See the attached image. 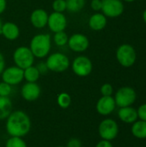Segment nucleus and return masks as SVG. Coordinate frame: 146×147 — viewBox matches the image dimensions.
<instances>
[{"instance_id":"1","label":"nucleus","mask_w":146,"mask_h":147,"mask_svg":"<svg viewBox=\"0 0 146 147\" xmlns=\"http://www.w3.org/2000/svg\"><path fill=\"white\" fill-rule=\"evenodd\" d=\"M31 129V121L28 114L22 110L12 111L6 121V131L10 137L23 138Z\"/></svg>"},{"instance_id":"2","label":"nucleus","mask_w":146,"mask_h":147,"mask_svg":"<svg viewBox=\"0 0 146 147\" xmlns=\"http://www.w3.org/2000/svg\"><path fill=\"white\" fill-rule=\"evenodd\" d=\"M52 47L51 36L49 34H35L30 40L29 48L34 58L44 59L49 55Z\"/></svg>"},{"instance_id":"3","label":"nucleus","mask_w":146,"mask_h":147,"mask_svg":"<svg viewBox=\"0 0 146 147\" xmlns=\"http://www.w3.org/2000/svg\"><path fill=\"white\" fill-rule=\"evenodd\" d=\"M48 71L53 72H64L71 65L70 59L62 53H53L47 56L46 60Z\"/></svg>"},{"instance_id":"4","label":"nucleus","mask_w":146,"mask_h":147,"mask_svg":"<svg viewBox=\"0 0 146 147\" xmlns=\"http://www.w3.org/2000/svg\"><path fill=\"white\" fill-rule=\"evenodd\" d=\"M34 56L30 48L26 46H21L15 48L13 53V61L15 65L24 70L34 65Z\"/></svg>"},{"instance_id":"5","label":"nucleus","mask_w":146,"mask_h":147,"mask_svg":"<svg viewBox=\"0 0 146 147\" xmlns=\"http://www.w3.org/2000/svg\"><path fill=\"white\" fill-rule=\"evenodd\" d=\"M116 59L123 67L133 66L137 59V54L134 47L129 44L120 45L116 51Z\"/></svg>"},{"instance_id":"6","label":"nucleus","mask_w":146,"mask_h":147,"mask_svg":"<svg viewBox=\"0 0 146 147\" xmlns=\"http://www.w3.org/2000/svg\"><path fill=\"white\" fill-rule=\"evenodd\" d=\"M114 102L116 107L124 108L132 106L137 98L136 91L133 88L129 86H124L120 88L114 96Z\"/></svg>"},{"instance_id":"7","label":"nucleus","mask_w":146,"mask_h":147,"mask_svg":"<svg viewBox=\"0 0 146 147\" xmlns=\"http://www.w3.org/2000/svg\"><path fill=\"white\" fill-rule=\"evenodd\" d=\"M98 133L102 140L112 141L116 139L119 134L118 123L113 119H105L99 124Z\"/></svg>"},{"instance_id":"8","label":"nucleus","mask_w":146,"mask_h":147,"mask_svg":"<svg viewBox=\"0 0 146 147\" xmlns=\"http://www.w3.org/2000/svg\"><path fill=\"white\" fill-rule=\"evenodd\" d=\"M71 70L78 77L84 78L89 76L93 70V64L90 59L86 56L79 55L71 62Z\"/></svg>"},{"instance_id":"9","label":"nucleus","mask_w":146,"mask_h":147,"mask_svg":"<svg viewBox=\"0 0 146 147\" xmlns=\"http://www.w3.org/2000/svg\"><path fill=\"white\" fill-rule=\"evenodd\" d=\"M3 82L13 86L17 85L24 79L23 78V70L16 65H12L5 67L1 74Z\"/></svg>"},{"instance_id":"10","label":"nucleus","mask_w":146,"mask_h":147,"mask_svg":"<svg viewBox=\"0 0 146 147\" xmlns=\"http://www.w3.org/2000/svg\"><path fill=\"white\" fill-rule=\"evenodd\" d=\"M102 12L107 17H118L124 12V4L121 0H102Z\"/></svg>"},{"instance_id":"11","label":"nucleus","mask_w":146,"mask_h":147,"mask_svg":"<svg viewBox=\"0 0 146 147\" xmlns=\"http://www.w3.org/2000/svg\"><path fill=\"white\" fill-rule=\"evenodd\" d=\"M70 49L75 53H83L89 47V38L81 33H76L69 37L68 43Z\"/></svg>"},{"instance_id":"12","label":"nucleus","mask_w":146,"mask_h":147,"mask_svg":"<svg viewBox=\"0 0 146 147\" xmlns=\"http://www.w3.org/2000/svg\"><path fill=\"white\" fill-rule=\"evenodd\" d=\"M47 26L53 33L65 31L67 27V18L65 14L53 11L49 14Z\"/></svg>"},{"instance_id":"13","label":"nucleus","mask_w":146,"mask_h":147,"mask_svg":"<svg viewBox=\"0 0 146 147\" xmlns=\"http://www.w3.org/2000/svg\"><path fill=\"white\" fill-rule=\"evenodd\" d=\"M41 93V89L37 83H28L27 82L22 87L21 95L22 98L27 102L36 101Z\"/></svg>"},{"instance_id":"14","label":"nucleus","mask_w":146,"mask_h":147,"mask_svg":"<svg viewBox=\"0 0 146 147\" xmlns=\"http://www.w3.org/2000/svg\"><path fill=\"white\" fill-rule=\"evenodd\" d=\"M116 108L114 98L111 96H102L96 102V111L103 116L111 115Z\"/></svg>"},{"instance_id":"15","label":"nucleus","mask_w":146,"mask_h":147,"mask_svg":"<svg viewBox=\"0 0 146 147\" xmlns=\"http://www.w3.org/2000/svg\"><path fill=\"white\" fill-rule=\"evenodd\" d=\"M49 14L44 9H35L30 15V22L35 28H43L47 26Z\"/></svg>"},{"instance_id":"16","label":"nucleus","mask_w":146,"mask_h":147,"mask_svg":"<svg viewBox=\"0 0 146 147\" xmlns=\"http://www.w3.org/2000/svg\"><path fill=\"white\" fill-rule=\"evenodd\" d=\"M118 117L122 122L126 124H133L139 119L137 109L132 106L120 108L118 111Z\"/></svg>"},{"instance_id":"17","label":"nucleus","mask_w":146,"mask_h":147,"mask_svg":"<svg viewBox=\"0 0 146 147\" xmlns=\"http://www.w3.org/2000/svg\"><path fill=\"white\" fill-rule=\"evenodd\" d=\"M1 34L9 40H15L20 36V28L19 27L11 22L3 23Z\"/></svg>"},{"instance_id":"18","label":"nucleus","mask_w":146,"mask_h":147,"mask_svg":"<svg viewBox=\"0 0 146 147\" xmlns=\"http://www.w3.org/2000/svg\"><path fill=\"white\" fill-rule=\"evenodd\" d=\"M108 20L102 13L96 12L93 14L89 19V27L94 31H101L105 28Z\"/></svg>"},{"instance_id":"19","label":"nucleus","mask_w":146,"mask_h":147,"mask_svg":"<svg viewBox=\"0 0 146 147\" xmlns=\"http://www.w3.org/2000/svg\"><path fill=\"white\" fill-rule=\"evenodd\" d=\"M132 134L139 140L146 139V121H136L133 123L131 128Z\"/></svg>"},{"instance_id":"20","label":"nucleus","mask_w":146,"mask_h":147,"mask_svg":"<svg viewBox=\"0 0 146 147\" xmlns=\"http://www.w3.org/2000/svg\"><path fill=\"white\" fill-rule=\"evenodd\" d=\"M12 102L9 96H0V120H5L12 112Z\"/></svg>"},{"instance_id":"21","label":"nucleus","mask_w":146,"mask_h":147,"mask_svg":"<svg viewBox=\"0 0 146 147\" xmlns=\"http://www.w3.org/2000/svg\"><path fill=\"white\" fill-rule=\"evenodd\" d=\"M40 77V73L34 65L23 70V78L28 83H36Z\"/></svg>"},{"instance_id":"22","label":"nucleus","mask_w":146,"mask_h":147,"mask_svg":"<svg viewBox=\"0 0 146 147\" xmlns=\"http://www.w3.org/2000/svg\"><path fill=\"white\" fill-rule=\"evenodd\" d=\"M66 1V10L71 13H77L81 11L84 5L85 0H65Z\"/></svg>"},{"instance_id":"23","label":"nucleus","mask_w":146,"mask_h":147,"mask_svg":"<svg viewBox=\"0 0 146 147\" xmlns=\"http://www.w3.org/2000/svg\"><path fill=\"white\" fill-rule=\"evenodd\" d=\"M68 40H69V36L67 35V34L65 31H60V32L54 33L53 41H54L56 46H58V47H65V45H67Z\"/></svg>"},{"instance_id":"24","label":"nucleus","mask_w":146,"mask_h":147,"mask_svg":"<svg viewBox=\"0 0 146 147\" xmlns=\"http://www.w3.org/2000/svg\"><path fill=\"white\" fill-rule=\"evenodd\" d=\"M57 102L61 109H68L71 103V97L68 93L62 92L58 96Z\"/></svg>"},{"instance_id":"25","label":"nucleus","mask_w":146,"mask_h":147,"mask_svg":"<svg viewBox=\"0 0 146 147\" xmlns=\"http://www.w3.org/2000/svg\"><path fill=\"white\" fill-rule=\"evenodd\" d=\"M5 147H28L26 142L20 137H10L5 144Z\"/></svg>"},{"instance_id":"26","label":"nucleus","mask_w":146,"mask_h":147,"mask_svg":"<svg viewBox=\"0 0 146 147\" xmlns=\"http://www.w3.org/2000/svg\"><path fill=\"white\" fill-rule=\"evenodd\" d=\"M52 9L55 12L63 13L66 10V1L65 0H54L52 4Z\"/></svg>"},{"instance_id":"27","label":"nucleus","mask_w":146,"mask_h":147,"mask_svg":"<svg viewBox=\"0 0 146 147\" xmlns=\"http://www.w3.org/2000/svg\"><path fill=\"white\" fill-rule=\"evenodd\" d=\"M12 91V86L4 83H0V96H9L11 94Z\"/></svg>"},{"instance_id":"28","label":"nucleus","mask_w":146,"mask_h":147,"mask_svg":"<svg viewBox=\"0 0 146 147\" xmlns=\"http://www.w3.org/2000/svg\"><path fill=\"white\" fill-rule=\"evenodd\" d=\"M101 94L103 96H111L114 93V88L110 84H104L101 87Z\"/></svg>"},{"instance_id":"29","label":"nucleus","mask_w":146,"mask_h":147,"mask_svg":"<svg viewBox=\"0 0 146 147\" xmlns=\"http://www.w3.org/2000/svg\"><path fill=\"white\" fill-rule=\"evenodd\" d=\"M137 113L138 118L139 120L146 121V103H144L139 107V109H137Z\"/></svg>"},{"instance_id":"30","label":"nucleus","mask_w":146,"mask_h":147,"mask_svg":"<svg viewBox=\"0 0 146 147\" xmlns=\"http://www.w3.org/2000/svg\"><path fill=\"white\" fill-rule=\"evenodd\" d=\"M90 7L93 10L98 12L102 10V0H91L90 2Z\"/></svg>"},{"instance_id":"31","label":"nucleus","mask_w":146,"mask_h":147,"mask_svg":"<svg viewBox=\"0 0 146 147\" xmlns=\"http://www.w3.org/2000/svg\"><path fill=\"white\" fill-rule=\"evenodd\" d=\"M66 147H82V142L77 138H72L68 141Z\"/></svg>"},{"instance_id":"32","label":"nucleus","mask_w":146,"mask_h":147,"mask_svg":"<svg viewBox=\"0 0 146 147\" xmlns=\"http://www.w3.org/2000/svg\"><path fill=\"white\" fill-rule=\"evenodd\" d=\"M36 66V68L38 69V71H40V75L42 74H46L47 71H48V68H47V66H46V62H40V63H38L37 64V65H35Z\"/></svg>"},{"instance_id":"33","label":"nucleus","mask_w":146,"mask_h":147,"mask_svg":"<svg viewBox=\"0 0 146 147\" xmlns=\"http://www.w3.org/2000/svg\"><path fill=\"white\" fill-rule=\"evenodd\" d=\"M96 147H113V145L111 143V141L108 140H102L101 141H99Z\"/></svg>"},{"instance_id":"34","label":"nucleus","mask_w":146,"mask_h":147,"mask_svg":"<svg viewBox=\"0 0 146 147\" xmlns=\"http://www.w3.org/2000/svg\"><path fill=\"white\" fill-rule=\"evenodd\" d=\"M5 69V59L3 54L0 52V75Z\"/></svg>"},{"instance_id":"35","label":"nucleus","mask_w":146,"mask_h":147,"mask_svg":"<svg viewBox=\"0 0 146 147\" xmlns=\"http://www.w3.org/2000/svg\"><path fill=\"white\" fill-rule=\"evenodd\" d=\"M7 7V0H0V15L4 12Z\"/></svg>"},{"instance_id":"36","label":"nucleus","mask_w":146,"mask_h":147,"mask_svg":"<svg viewBox=\"0 0 146 147\" xmlns=\"http://www.w3.org/2000/svg\"><path fill=\"white\" fill-rule=\"evenodd\" d=\"M143 19H144L145 22L146 23V9H145V11H144V13H143Z\"/></svg>"},{"instance_id":"37","label":"nucleus","mask_w":146,"mask_h":147,"mask_svg":"<svg viewBox=\"0 0 146 147\" xmlns=\"http://www.w3.org/2000/svg\"><path fill=\"white\" fill-rule=\"evenodd\" d=\"M2 26H3V22L0 18V34H1V29H2Z\"/></svg>"},{"instance_id":"38","label":"nucleus","mask_w":146,"mask_h":147,"mask_svg":"<svg viewBox=\"0 0 146 147\" xmlns=\"http://www.w3.org/2000/svg\"><path fill=\"white\" fill-rule=\"evenodd\" d=\"M123 1H125V2H127V3H133V2H134L135 0H123Z\"/></svg>"},{"instance_id":"39","label":"nucleus","mask_w":146,"mask_h":147,"mask_svg":"<svg viewBox=\"0 0 146 147\" xmlns=\"http://www.w3.org/2000/svg\"><path fill=\"white\" fill-rule=\"evenodd\" d=\"M56 147H65V146H56Z\"/></svg>"}]
</instances>
